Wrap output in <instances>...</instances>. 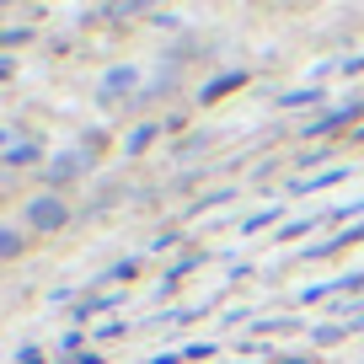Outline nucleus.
I'll use <instances>...</instances> for the list:
<instances>
[{
	"instance_id": "f03ea898",
	"label": "nucleus",
	"mask_w": 364,
	"mask_h": 364,
	"mask_svg": "<svg viewBox=\"0 0 364 364\" xmlns=\"http://www.w3.org/2000/svg\"><path fill=\"white\" fill-rule=\"evenodd\" d=\"M252 80V70H230V75H220V80H209L204 86V102H220L225 91H236V86H247Z\"/></svg>"
},
{
	"instance_id": "f257e3e1",
	"label": "nucleus",
	"mask_w": 364,
	"mask_h": 364,
	"mask_svg": "<svg viewBox=\"0 0 364 364\" xmlns=\"http://www.w3.org/2000/svg\"><path fill=\"white\" fill-rule=\"evenodd\" d=\"M359 113H364V102H353V107H338V113H327V118H311L300 134L306 139H321V134H343V129H353L359 124Z\"/></svg>"
},
{
	"instance_id": "7ed1b4c3",
	"label": "nucleus",
	"mask_w": 364,
	"mask_h": 364,
	"mask_svg": "<svg viewBox=\"0 0 364 364\" xmlns=\"http://www.w3.org/2000/svg\"><path fill=\"white\" fill-rule=\"evenodd\" d=\"M343 177H348V166H332V171H321V177L295 182V193H316V188H332V182H343Z\"/></svg>"
},
{
	"instance_id": "20e7f679",
	"label": "nucleus",
	"mask_w": 364,
	"mask_h": 364,
	"mask_svg": "<svg viewBox=\"0 0 364 364\" xmlns=\"http://www.w3.org/2000/svg\"><path fill=\"white\" fill-rule=\"evenodd\" d=\"M311 225H316V220H295V225H279V230H273V241H300Z\"/></svg>"
},
{
	"instance_id": "423d86ee",
	"label": "nucleus",
	"mask_w": 364,
	"mask_h": 364,
	"mask_svg": "<svg viewBox=\"0 0 364 364\" xmlns=\"http://www.w3.org/2000/svg\"><path fill=\"white\" fill-rule=\"evenodd\" d=\"M273 215H279V209H268V215H252V220H247V236H252V230H268Z\"/></svg>"
},
{
	"instance_id": "39448f33",
	"label": "nucleus",
	"mask_w": 364,
	"mask_h": 364,
	"mask_svg": "<svg viewBox=\"0 0 364 364\" xmlns=\"http://www.w3.org/2000/svg\"><path fill=\"white\" fill-rule=\"evenodd\" d=\"M321 91H289V97H279V107H306V102H316Z\"/></svg>"
}]
</instances>
